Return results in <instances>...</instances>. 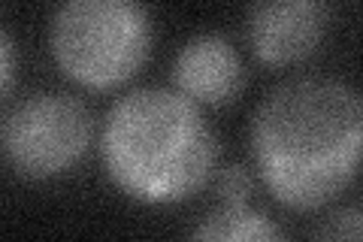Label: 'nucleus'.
<instances>
[{
  "mask_svg": "<svg viewBox=\"0 0 363 242\" xmlns=\"http://www.w3.org/2000/svg\"><path fill=\"white\" fill-rule=\"evenodd\" d=\"M252 148L267 188L291 209L333 200L363 158V106L330 79H297L260 103Z\"/></svg>",
  "mask_w": 363,
  "mask_h": 242,
  "instance_id": "f257e3e1",
  "label": "nucleus"
},
{
  "mask_svg": "<svg viewBox=\"0 0 363 242\" xmlns=\"http://www.w3.org/2000/svg\"><path fill=\"white\" fill-rule=\"evenodd\" d=\"M215 143L194 100L176 91H133L112 106L104 164L112 182L143 203H176L203 188Z\"/></svg>",
  "mask_w": 363,
  "mask_h": 242,
  "instance_id": "f03ea898",
  "label": "nucleus"
},
{
  "mask_svg": "<svg viewBox=\"0 0 363 242\" xmlns=\"http://www.w3.org/2000/svg\"><path fill=\"white\" fill-rule=\"evenodd\" d=\"M152 25L136 0H64L52 25L61 70L88 88L121 85L149 57Z\"/></svg>",
  "mask_w": 363,
  "mask_h": 242,
  "instance_id": "7ed1b4c3",
  "label": "nucleus"
},
{
  "mask_svg": "<svg viewBox=\"0 0 363 242\" xmlns=\"http://www.w3.org/2000/svg\"><path fill=\"white\" fill-rule=\"evenodd\" d=\"M91 115L67 94H33L9 109L4 121V152L16 172L49 179L70 170L88 152Z\"/></svg>",
  "mask_w": 363,
  "mask_h": 242,
  "instance_id": "20e7f679",
  "label": "nucleus"
},
{
  "mask_svg": "<svg viewBox=\"0 0 363 242\" xmlns=\"http://www.w3.org/2000/svg\"><path fill=\"white\" fill-rule=\"evenodd\" d=\"M321 0H257L248 16V40L260 61L294 64L309 57L324 37Z\"/></svg>",
  "mask_w": 363,
  "mask_h": 242,
  "instance_id": "39448f33",
  "label": "nucleus"
},
{
  "mask_svg": "<svg viewBox=\"0 0 363 242\" xmlns=\"http://www.w3.org/2000/svg\"><path fill=\"white\" fill-rule=\"evenodd\" d=\"M173 76L185 97L197 103H212V106L230 103L245 82L240 55L221 37L191 40L176 57Z\"/></svg>",
  "mask_w": 363,
  "mask_h": 242,
  "instance_id": "423d86ee",
  "label": "nucleus"
},
{
  "mask_svg": "<svg viewBox=\"0 0 363 242\" xmlns=\"http://www.w3.org/2000/svg\"><path fill=\"white\" fill-rule=\"evenodd\" d=\"M197 239H279V230L264 215L252 212L245 203H224L203 227L194 230Z\"/></svg>",
  "mask_w": 363,
  "mask_h": 242,
  "instance_id": "0eeeda50",
  "label": "nucleus"
},
{
  "mask_svg": "<svg viewBox=\"0 0 363 242\" xmlns=\"http://www.w3.org/2000/svg\"><path fill=\"white\" fill-rule=\"evenodd\" d=\"M321 239H363V209L336 212L330 221L318 230Z\"/></svg>",
  "mask_w": 363,
  "mask_h": 242,
  "instance_id": "6e6552de",
  "label": "nucleus"
},
{
  "mask_svg": "<svg viewBox=\"0 0 363 242\" xmlns=\"http://www.w3.org/2000/svg\"><path fill=\"white\" fill-rule=\"evenodd\" d=\"M248 191H252V182H248L245 170L240 167H227L218 176V194L224 203H245Z\"/></svg>",
  "mask_w": 363,
  "mask_h": 242,
  "instance_id": "1a4fd4ad",
  "label": "nucleus"
},
{
  "mask_svg": "<svg viewBox=\"0 0 363 242\" xmlns=\"http://www.w3.org/2000/svg\"><path fill=\"white\" fill-rule=\"evenodd\" d=\"M4 94H9L13 88V43H9V33H4Z\"/></svg>",
  "mask_w": 363,
  "mask_h": 242,
  "instance_id": "9d476101",
  "label": "nucleus"
}]
</instances>
